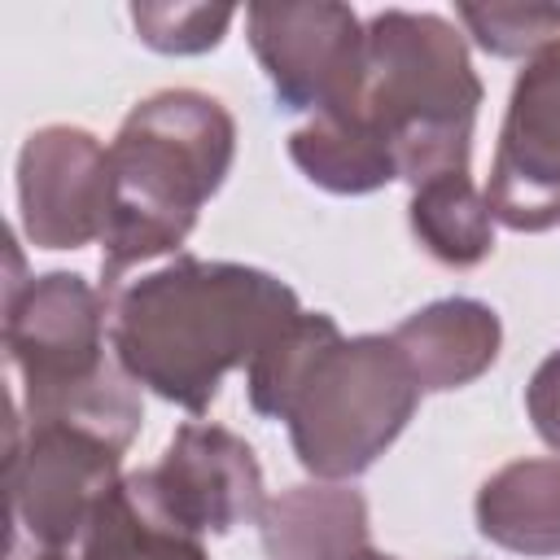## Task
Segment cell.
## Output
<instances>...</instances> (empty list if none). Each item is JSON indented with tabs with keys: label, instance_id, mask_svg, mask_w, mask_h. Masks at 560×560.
Instances as JSON below:
<instances>
[{
	"label": "cell",
	"instance_id": "cell-11",
	"mask_svg": "<svg viewBox=\"0 0 560 560\" xmlns=\"http://www.w3.org/2000/svg\"><path fill=\"white\" fill-rule=\"evenodd\" d=\"M389 337L402 350L416 385L438 394L477 381L499 359L503 324L477 298H442L407 315Z\"/></svg>",
	"mask_w": 560,
	"mask_h": 560
},
{
	"label": "cell",
	"instance_id": "cell-18",
	"mask_svg": "<svg viewBox=\"0 0 560 560\" xmlns=\"http://www.w3.org/2000/svg\"><path fill=\"white\" fill-rule=\"evenodd\" d=\"M232 18H236L232 4H136L131 9L140 39L158 52H206L223 39Z\"/></svg>",
	"mask_w": 560,
	"mask_h": 560
},
{
	"label": "cell",
	"instance_id": "cell-17",
	"mask_svg": "<svg viewBox=\"0 0 560 560\" xmlns=\"http://www.w3.org/2000/svg\"><path fill=\"white\" fill-rule=\"evenodd\" d=\"M455 13L490 57H534L560 39V4H459Z\"/></svg>",
	"mask_w": 560,
	"mask_h": 560
},
{
	"label": "cell",
	"instance_id": "cell-19",
	"mask_svg": "<svg viewBox=\"0 0 560 560\" xmlns=\"http://www.w3.org/2000/svg\"><path fill=\"white\" fill-rule=\"evenodd\" d=\"M525 407H529V420L538 429V438L560 451V350L547 354L538 363V372L529 376V389H525Z\"/></svg>",
	"mask_w": 560,
	"mask_h": 560
},
{
	"label": "cell",
	"instance_id": "cell-13",
	"mask_svg": "<svg viewBox=\"0 0 560 560\" xmlns=\"http://www.w3.org/2000/svg\"><path fill=\"white\" fill-rule=\"evenodd\" d=\"M477 529L516 556H560V459H512L477 490Z\"/></svg>",
	"mask_w": 560,
	"mask_h": 560
},
{
	"label": "cell",
	"instance_id": "cell-5",
	"mask_svg": "<svg viewBox=\"0 0 560 560\" xmlns=\"http://www.w3.org/2000/svg\"><path fill=\"white\" fill-rule=\"evenodd\" d=\"M109 293L74 271L9 280L4 350L22 381V420H74L122 446L140 433L136 381L109 363Z\"/></svg>",
	"mask_w": 560,
	"mask_h": 560
},
{
	"label": "cell",
	"instance_id": "cell-12",
	"mask_svg": "<svg viewBox=\"0 0 560 560\" xmlns=\"http://www.w3.org/2000/svg\"><path fill=\"white\" fill-rule=\"evenodd\" d=\"M258 534L267 560H350L368 551L372 525L359 490L319 481L289 486L284 494L267 499L258 512Z\"/></svg>",
	"mask_w": 560,
	"mask_h": 560
},
{
	"label": "cell",
	"instance_id": "cell-6",
	"mask_svg": "<svg viewBox=\"0 0 560 560\" xmlns=\"http://www.w3.org/2000/svg\"><path fill=\"white\" fill-rule=\"evenodd\" d=\"M122 442L74 424V420H22L13 407L9 424V508L13 521L44 551L74 542L109 490L122 481Z\"/></svg>",
	"mask_w": 560,
	"mask_h": 560
},
{
	"label": "cell",
	"instance_id": "cell-4",
	"mask_svg": "<svg viewBox=\"0 0 560 560\" xmlns=\"http://www.w3.org/2000/svg\"><path fill=\"white\" fill-rule=\"evenodd\" d=\"M481 79L464 35L438 13L385 9L368 18L354 92L324 114L359 122L381 140L398 179L420 188L446 171H468Z\"/></svg>",
	"mask_w": 560,
	"mask_h": 560
},
{
	"label": "cell",
	"instance_id": "cell-15",
	"mask_svg": "<svg viewBox=\"0 0 560 560\" xmlns=\"http://www.w3.org/2000/svg\"><path fill=\"white\" fill-rule=\"evenodd\" d=\"M411 232L446 267H477L494 249V214L468 171H446L411 188Z\"/></svg>",
	"mask_w": 560,
	"mask_h": 560
},
{
	"label": "cell",
	"instance_id": "cell-8",
	"mask_svg": "<svg viewBox=\"0 0 560 560\" xmlns=\"http://www.w3.org/2000/svg\"><path fill=\"white\" fill-rule=\"evenodd\" d=\"M245 31L289 109H337L363 70V22L350 4H249Z\"/></svg>",
	"mask_w": 560,
	"mask_h": 560
},
{
	"label": "cell",
	"instance_id": "cell-9",
	"mask_svg": "<svg viewBox=\"0 0 560 560\" xmlns=\"http://www.w3.org/2000/svg\"><path fill=\"white\" fill-rule=\"evenodd\" d=\"M18 210L26 241L39 249L101 241L109 219V149L70 122L31 131L18 153Z\"/></svg>",
	"mask_w": 560,
	"mask_h": 560
},
{
	"label": "cell",
	"instance_id": "cell-3",
	"mask_svg": "<svg viewBox=\"0 0 560 560\" xmlns=\"http://www.w3.org/2000/svg\"><path fill=\"white\" fill-rule=\"evenodd\" d=\"M232 158L236 122L210 92L162 88L122 118L109 144V219L101 236L109 298L122 271L184 245Z\"/></svg>",
	"mask_w": 560,
	"mask_h": 560
},
{
	"label": "cell",
	"instance_id": "cell-1",
	"mask_svg": "<svg viewBox=\"0 0 560 560\" xmlns=\"http://www.w3.org/2000/svg\"><path fill=\"white\" fill-rule=\"evenodd\" d=\"M298 293L245 262L175 258L114 293L109 350L144 389L184 411H206L232 368L298 319Z\"/></svg>",
	"mask_w": 560,
	"mask_h": 560
},
{
	"label": "cell",
	"instance_id": "cell-10",
	"mask_svg": "<svg viewBox=\"0 0 560 560\" xmlns=\"http://www.w3.org/2000/svg\"><path fill=\"white\" fill-rule=\"evenodd\" d=\"M136 477L149 499L192 534H228L267 503L254 446L223 424H179L162 459Z\"/></svg>",
	"mask_w": 560,
	"mask_h": 560
},
{
	"label": "cell",
	"instance_id": "cell-14",
	"mask_svg": "<svg viewBox=\"0 0 560 560\" xmlns=\"http://www.w3.org/2000/svg\"><path fill=\"white\" fill-rule=\"evenodd\" d=\"M83 560H210L201 534L175 525L127 472L83 529Z\"/></svg>",
	"mask_w": 560,
	"mask_h": 560
},
{
	"label": "cell",
	"instance_id": "cell-7",
	"mask_svg": "<svg viewBox=\"0 0 560 560\" xmlns=\"http://www.w3.org/2000/svg\"><path fill=\"white\" fill-rule=\"evenodd\" d=\"M486 201L512 232L560 228V39L538 48L512 83Z\"/></svg>",
	"mask_w": 560,
	"mask_h": 560
},
{
	"label": "cell",
	"instance_id": "cell-16",
	"mask_svg": "<svg viewBox=\"0 0 560 560\" xmlns=\"http://www.w3.org/2000/svg\"><path fill=\"white\" fill-rule=\"evenodd\" d=\"M289 158L302 175L328 192H376L398 179V166L381 140L341 114H315L289 136Z\"/></svg>",
	"mask_w": 560,
	"mask_h": 560
},
{
	"label": "cell",
	"instance_id": "cell-20",
	"mask_svg": "<svg viewBox=\"0 0 560 560\" xmlns=\"http://www.w3.org/2000/svg\"><path fill=\"white\" fill-rule=\"evenodd\" d=\"M350 560H398V556H385V551H372V547H368V551H359V556H350Z\"/></svg>",
	"mask_w": 560,
	"mask_h": 560
},
{
	"label": "cell",
	"instance_id": "cell-2",
	"mask_svg": "<svg viewBox=\"0 0 560 560\" xmlns=\"http://www.w3.org/2000/svg\"><path fill=\"white\" fill-rule=\"evenodd\" d=\"M245 372L249 407L289 424L302 468L319 481L372 468L420 402V385L394 337H341L324 311L289 319Z\"/></svg>",
	"mask_w": 560,
	"mask_h": 560
},
{
	"label": "cell",
	"instance_id": "cell-21",
	"mask_svg": "<svg viewBox=\"0 0 560 560\" xmlns=\"http://www.w3.org/2000/svg\"><path fill=\"white\" fill-rule=\"evenodd\" d=\"M31 560H66L61 551H44V556H31Z\"/></svg>",
	"mask_w": 560,
	"mask_h": 560
}]
</instances>
